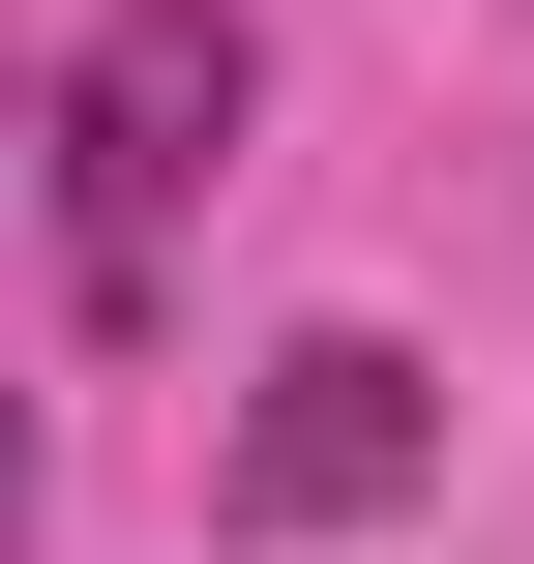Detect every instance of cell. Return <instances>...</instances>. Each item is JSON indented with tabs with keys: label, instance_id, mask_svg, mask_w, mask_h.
Returning <instances> with one entry per match:
<instances>
[{
	"label": "cell",
	"instance_id": "1",
	"mask_svg": "<svg viewBox=\"0 0 534 564\" xmlns=\"http://www.w3.org/2000/svg\"><path fill=\"white\" fill-rule=\"evenodd\" d=\"M238 119H268V30H238V0H119V30L59 59V297H89V327L178 297V208L238 178Z\"/></svg>",
	"mask_w": 534,
	"mask_h": 564
},
{
	"label": "cell",
	"instance_id": "2",
	"mask_svg": "<svg viewBox=\"0 0 534 564\" xmlns=\"http://www.w3.org/2000/svg\"><path fill=\"white\" fill-rule=\"evenodd\" d=\"M446 476V357H386V327H297L238 416H208V535H357V506H416Z\"/></svg>",
	"mask_w": 534,
	"mask_h": 564
},
{
	"label": "cell",
	"instance_id": "3",
	"mask_svg": "<svg viewBox=\"0 0 534 564\" xmlns=\"http://www.w3.org/2000/svg\"><path fill=\"white\" fill-rule=\"evenodd\" d=\"M30 506H59V446H30V387H0V564H30Z\"/></svg>",
	"mask_w": 534,
	"mask_h": 564
},
{
	"label": "cell",
	"instance_id": "4",
	"mask_svg": "<svg viewBox=\"0 0 534 564\" xmlns=\"http://www.w3.org/2000/svg\"><path fill=\"white\" fill-rule=\"evenodd\" d=\"M0 149H30V89H0Z\"/></svg>",
	"mask_w": 534,
	"mask_h": 564
}]
</instances>
